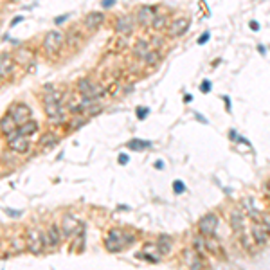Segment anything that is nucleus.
I'll list each match as a JSON object with an SVG mask.
<instances>
[{"label":"nucleus","instance_id":"f257e3e1","mask_svg":"<svg viewBox=\"0 0 270 270\" xmlns=\"http://www.w3.org/2000/svg\"><path fill=\"white\" fill-rule=\"evenodd\" d=\"M40 47H42V54L47 60L56 58L65 47V33H62L60 29H51V31L43 34Z\"/></svg>","mask_w":270,"mask_h":270},{"label":"nucleus","instance_id":"f03ea898","mask_svg":"<svg viewBox=\"0 0 270 270\" xmlns=\"http://www.w3.org/2000/svg\"><path fill=\"white\" fill-rule=\"evenodd\" d=\"M25 243H27V252L33 256H42L43 252L49 251L47 232L42 227H27L25 231Z\"/></svg>","mask_w":270,"mask_h":270},{"label":"nucleus","instance_id":"7ed1b4c3","mask_svg":"<svg viewBox=\"0 0 270 270\" xmlns=\"http://www.w3.org/2000/svg\"><path fill=\"white\" fill-rule=\"evenodd\" d=\"M159 5H139L137 9L133 11V16H135V22H137V27H141L142 31H152L153 20H155L157 13H159Z\"/></svg>","mask_w":270,"mask_h":270},{"label":"nucleus","instance_id":"20e7f679","mask_svg":"<svg viewBox=\"0 0 270 270\" xmlns=\"http://www.w3.org/2000/svg\"><path fill=\"white\" fill-rule=\"evenodd\" d=\"M104 24H106V11L103 9L89 11V13L83 16V20H81V27L85 29L87 34L97 33Z\"/></svg>","mask_w":270,"mask_h":270},{"label":"nucleus","instance_id":"39448f33","mask_svg":"<svg viewBox=\"0 0 270 270\" xmlns=\"http://www.w3.org/2000/svg\"><path fill=\"white\" fill-rule=\"evenodd\" d=\"M191 27V18L185 16V14H179V16H173L170 22V27L166 31V38L168 40H179L182 38L184 34H187Z\"/></svg>","mask_w":270,"mask_h":270},{"label":"nucleus","instance_id":"423d86ee","mask_svg":"<svg viewBox=\"0 0 270 270\" xmlns=\"http://www.w3.org/2000/svg\"><path fill=\"white\" fill-rule=\"evenodd\" d=\"M135 29H137V22H135L133 13H123L114 18V31L119 36H128L130 38Z\"/></svg>","mask_w":270,"mask_h":270},{"label":"nucleus","instance_id":"0eeeda50","mask_svg":"<svg viewBox=\"0 0 270 270\" xmlns=\"http://www.w3.org/2000/svg\"><path fill=\"white\" fill-rule=\"evenodd\" d=\"M13 58L16 65L20 69H29V67H33L38 60V52L34 51V49L27 47V45H20L13 51Z\"/></svg>","mask_w":270,"mask_h":270},{"label":"nucleus","instance_id":"6e6552de","mask_svg":"<svg viewBox=\"0 0 270 270\" xmlns=\"http://www.w3.org/2000/svg\"><path fill=\"white\" fill-rule=\"evenodd\" d=\"M218 225H220L218 214L214 213V211H211V213H205L204 216H200L198 223H196V229L204 236H216Z\"/></svg>","mask_w":270,"mask_h":270},{"label":"nucleus","instance_id":"1a4fd4ad","mask_svg":"<svg viewBox=\"0 0 270 270\" xmlns=\"http://www.w3.org/2000/svg\"><path fill=\"white\" fill-rule=\"evenodd\" d=\"M20 67L16 65L13 58V51H2L0 52V81H5L14 76V72Z\"/></svg>","mask_w":270,"mask_h":270},{"label":"nucleus","instance_id":"9d476101","mask_svg":"<svg viewBox=\"0 0 270 270\" xmlns=\"http://www.w3.org/2000/svg\"><path fill=\"white\" fill-rule=\"evenodd\" d=\"M60 227H62V232H63V238L65 240H72L74 234L83 227V222L74 216L72 213H65L62 216V222H60Z\"/></svg>","mask_w":270,"mask_h":270},{"label":"nucleus","instance_id":"9b49d317","mask_svg":"<svg viewBox=\"0 0 270 270\" xmlns=\"http://www.w3.org/2000/svg\"><path fill=\"white\" fill-rule=\"evenodd\" d=\"M45 232H47V240H49V251H58V249L62 247V243L65 242L60 223H56V222L47 223Z\"/></svg>","mask_w":270,"mask_h":270},{"label":"nucleus","instance_id":"f8f14e48","mask_svg":"<svg viewBox=\"0 0 270 270\" xmlns=\"http://www.w3.org/2000/svg\"><path fill=\"white\" fill-rule=\"evenodd\" d=\"M7 112L13 115V119L18 123V126L24 124L25 121H29V119H33V112L29 108V104L22 103V101H14L9 108H7Z\"/></svg>","mask_w":270,"mask_h":270},{"label":"nucleus","instance_id":"ddd939ff","mask_svg":"<svg viewBox=\"0 0 270 270\" xmlns=\"http://www.w3.org/2000/svg\"><path fill=\"white\" fill-rule=\"evenodd\" d=\"M5 144H7V148H9L11 152L20 157L27 155V153L31 152V139L22 135V133H18V135L14 139H11V141H5Z\"/></svg>","mask_w":270,"mask_h":270},{"label":"nucleus","instance_id":"4468645a","mask_svg":"<svg viewBox=\"0 0 270 270\" xmlns=\"http://www.w3.org/2000/svg\"><path fill=\"white\" fill-rule=\"evenodd\" d=\"M182 254H184V263L189 267V269L198 270V269H205V267H207V260H205V256L194 251L193 247L185 249Z\"/></svg>","mask_w":270,"mask_h":270},{"label":"nucleus","instance_id":"2eb2a0df","mask_svg":"<svg viewBox=\"0 0 270 270\" xmlns=\"http://www.w3.org/2000/svg\"><path fill=\"white\" fill-rule=\"evenodd\" d=\"M85 29L80 25H74V27H71L69 31L65 33V45H69V47L72 49H78L83 45V42H85Z\"/></svg>","mask_w":270,"mask_h":270},{"label":"nucleus","instance_id":"dca6fc26","mask_svg":"<svg viewBox=\"0 0 270 270\" xmlns=\"http://www.w3.org/2000/svg\"><path fill=\"white\" fill-rule=\"evenodd\" d=\"M245 222H247V214L243 211V207H232L229 211V225H231L234 234L245 229Z\"/></svg>","mask_w":270,"mask_h":270},{"label":"nucleus","instance_id":"f3484780","mask_svg":"<svg viewBox=\"0 0 270 270\" xmlns=\"http://www.w3.org/2000/svg\"><path fill=\"white\" fill-rule=\"evenodd\" d=\"M152 51V43H150V38H137L135 42H133V45H132V58L135 60V62H139L141 63L144 58H146V54L148 52Z\"/></svg>","mask_w":270,"mask_h":270},{"label":"nucleus","instance_id":"a211bd4d","mask_svg":"<svg viewBox=\"0 0 270 270\" xmlns=\"http://www.w3.org/2000/svg\"><path fill=\"white\" fill-rule=\"evenodd\" d=\"M251 236H252V240L256 242V245L258 247H265L267 243L270 242V234L267 232V229L261 225V222H252V225H251Z\"/></svg>","mask_w":270,"mask_h":270},{"label":"nucleus","instance_id":"6ab92c4d","mask_svg":"<svg viewBox=\"0 0 270 270\" xmlns=\"http://www.w3.org/2000/svg\"><path fill=\"white\" fill-rule=\"evenodd\" d=\"M58 142H60V135L54 130H47V132H43L40 135L36 146H38V150H51V148L56 146Z\"/></svg>","mask_w":270,"mask_h":270},{"label":"nucleus","instance_id":"aec40b11","mask_svg":"<svg viewBox=\"0 0 270 270\" xmlns=\"http://www.w3.org/2000/svg\"><path fill=\"white\" fill-rule=\"evenodd\" d=\"M205 247H207V254L218 258V260H227L223 245L220 243V240H216V236H205Z\"/></svg>","mask_w":270,"mask_h":270},{"label":"nucleus","instance_id":"412c9836","mask_svg":"<svg viewBox=\"0 0 270 270\" xmlns=\"http://www.w3.org/2000/svg\"><path fill=\"white\" fill-rule=\"evenodd\" d=\"M16 130H18V123L14 121L13 115H11L9 112H5V114L0 117V135L5 139L9 133L16 132Z\"/></svg>","mask_w":270,"mask_h":270},{"label":"nucleus","instance_id":"4be33fe9","mask_svg":"<svg viewBox=\"0 0 270 270\" xmlns=\"http://www.w3.org/2000/svg\"><path fill=\"white\" fill-rule=\"evenodd\" d=\"M155 243H157V249H159V254H161L162 258L170 256L171 252H173V238H171L170 234H159Z\"/></svg>","mask_w":270,"mask_h":270},{"label":"nucleus","instance_id":"5701e85b","mask_svg":"<svg viewBox=\"0 0 270 270\" xmlns=\"http://www.w3.org/2000/svg\"><path fill=\"white\" fill-rule=\"evenodd\" d=\"M170 22H171V16L164 11H159L153 20V25H152V31L153 33H166L168 27H170Z\"/></svg>","mask_w":270,"mask_h":270},{"label":"nucleus","instance_id":"b1692460","mask_svg":"<svg viewBox=\"0 0 270 270\" xmlns=\"http://www.w3.org/2000/svg\"><path fill=\"white\" fill-rule=\"evenodd\" d=\"M95 83L97 81H94L92 78L85 76V78H80V80L76 81V92L80 97H89L90 92H92V89L95 87Z\"/></svg>","mask_w":270,"mask_h":270},{"label":"nucleus","instance_id":"393cba45","mask_svg":"<svg viewBox=\"0 0 270 270\" xmlns=\"http://www.w3.org/2000/svg\"><path fill=\"white\" fill-rule=\"evenodd\" d=\"M89 123V117H87L85 114H76V115H71L69 117V121H67L65 124V132H76V130L83 128L85 124Z\"/></svg>","mask_w":270,"mask_h":270},{"label":"nucleus","instance_id":"a878e982","mask_svg":"<svg viewBox=\"0 0 270 270\" xmlns=\"http://www.w3.org/2000/svg\"><path fill=\"white\" fill-rule=\"evenodd\" d=\"M238 234V242H240V245H242V249L245 252H249V254H252V252L256 251V242L252 240V236H251V232H247L245 229L243 231H240V232H236Z\"/></svg>","mask_w":270,"mask_h":270},{"label":"nucleus","instance_id":"bb28decb","mask_svg":"<svg viewBox=\"0 0 270 270\" xmlns=\"http://www.w3.org/2000/svg\"><path fill=\"white\" fill-rule=\"evenodd\" d=\"M164 51H161V49H153L152 47V51L148 52L146 54V58L142 60V63L146 67H150V69H157V67L161 65V62L164 60V54H162Z\"/></svg>","mask_w":270,"mask_h":270},{"label":"nucleus","instance_id":"cd10ccee","mask_svg":"<svg viewBox=\"0 0 270 270\" xmlns=\"http://www.w3.org/2000/svg\"><path fill=\"white\" fill-rule=\"evenodd\" d=\"M153 146L152 141H144V139H139V137H133L126 142V148H128L130 152H144V150H150Z\"/></svg>","mask_w":270,"mask_h":270},{"label":"nucleus","instance_id":"c85d7f7f","mask_svg":"<svg viewBox=\"0 0 270 270\" xmlns=\"http://www.w3.org/2000/svg\"><path fill=\"white\" fill-rule=\"evenodd\" d=\"M103 245H104V251L110 252V254H119V252H123L124 249H126L123 242H117V240H112V238H108V236H104Z\"/></svg>","mask_w":270,"mask_h":270},{"label":"nucleus","instance_id":"c756f323","mask_svg":"<svg viewBox=\"0 0 270 270\" xmlns=\"http://www.w3.org/2000/svg\"><path fill=\"white\" fill-rule=\"evenodd\" d=\"M38 130H40V123H36L34 119H29V121H25L24 124H20L18 126V133H22L25 137H33Z\"/></svg>","mask_w":270,"mask_h":270},{"label":"nucleus","instance_id":"7c9ffc66","mask_svg":"<svg viewBox=\"0 0 270 270\" xmlns=\"http://www.w3.org/2000/svg\"><path fill=\"white\" fill-rule=\"evenodd\" d=\"M65 108L63 103H43V112H45V117H54V115L62 114Z\"/></svg>","mask_w":270,"mask_h":270},{"label":"nucleus","instance_id":"2f4dec72","mask_svg":"<svg viewBox=\"0 0 270 270\" xmlns=\"http://www.w3.org/2000/svg\"><path fill=\"white\" fill-rule=\"evenodd\" d=\"M191 247H193L194 251L200 252V254H207V247H205V236L204 234H200V232H196L193 238H191Z\"/></svg>","mask_w":270,"mask_h":270},{"label":"nucleus","instance_id":"473e14b6","mask_svg":"<svg viewBox=\"0 0 270 270\" xmlns=\"http://www.w3.org/2000/svg\"><path fill=\"white\" fill-rule=\"evenodd\" d=\"M11 251L14 254H20V252L27 251V243H25V234L24 236H13L11 238Z\"/></svg>","mask_w":270,"mask_h":270},{"label":"nucleus","instance_id":"72a5a7b5","mask_svg":"<svg viewBox=\"0 0 270 270\" xmlns=\"http://www.w3.org/2000/svg\"><path fill=\"white\" fill-rule=\"evenodd\" d=\"M135 260H144L146 263H152V265H159L162 261V256H159V254H150V252H137L135 254Z\"/></svg>","mask_w":270,"mask_h":270},{"label":"nucleus","instance_id":"f704fd0d","mask_svg":"<svg viewBox=\"0 0 270 270\" xmlns=\"http://www.w3.org/2000/svg\"><path fill=\"white\" fill-rule=\"evenodd\" d=\"M67 121H69V110H63L62 114L54 115V117H49L47 123L52 124V126H65Z\"/></svg>","mask_w":270,"mask_h":270},{"label":"nucleus","instance_id":"c9c22d12","mask_svg":"<svg viewBox=\"0 0 270 270\" xmlns=\"http://www.w3.org/2000/svg\"><path fill=\"white\" fill-rule=\"evenodd\" d=\"M166 42L168 38H164V36H161V33H155L150 36V43H152L153 49H161V51H164V47H166Z\"/></svg>","mask_w":270,"mask_h":270},{"label":"nucleus","instance_id":"e433bc0d","mask_svg":"<svg viewBox=\"0 0 270 270\" xmlns=\"http://www.w3.org/2000/svg\"><path fill=\"white\" fill-rule=\"evenodd\" d=\"M16 157H20V155H16V153H13L7 148L4 153H2V162H4L5 166H9V168H13V166H16L18 164V161H16Z\"/></svg>","mask_w":270,"mask_h":270},{"label":"nucleus","instance_id":"4c0bfd02","mask_svg":"<svg viewBox=\"0 0 270 270\" xmlns=\"http://www.w3.org/2000/svg\"><path fill=\"white\" fill-rule=\"evenodd\" d=\"M137 242H139V236L135 234V232H132V231H124V234H123V243H124V247H126V249L133 247Z\"/></svg>","mask_w":270,"mask_h":270},{"label":"nucleus","instance_id":"58836bf2","mask_svg":"<svg viewBox=\"0 0 270 270\" xmlns=\"http://www.w3.org/2000/svg\"><path fill=\"white\" fill-rule=\"evenodd\" d=\"M103 112V106H101L99 103H94V104H90V106H87L85 108V115L87 117H94V115H97V114H101Z\"/></svg>","mask_w":270,"mask_h":270},{"label":"nucleus","instance_id":"ea45409f","mask_svg":"<svg viewBox=\"0 0 270 270\" xmlns=\"http://www.w3.org/2000/svg\"><path fill=\"white\" fill-rule=\"evenodd\" d=\"M171 187H173V193H175V194H184L185 189H187L184 182H182V180H179V179L173 180V185H171Z\"/></svg>","mask_w":270,"mask_h":270},{"label":"nucleus","instance_id":"a19ab883","mask_svg":"<svg viewBox=\"0 0 270 270\" xmlns=\"http://www.w3.org/2000/svg\"><path fill=\"white\" fill-rule=\"evenodd\" d=\"M245 214H247V218L251 220V222H260V218H261V213H260V211H258L256 207L247 209Z\"/></svg>","mask_w":270,"mask_h":270},{"label":"nucleus","instance_id":"79ce46f5","mask_svg":"<svg viewBox=\"0 0 270 270\" xmlns=\"http://www.w3.org/2000/svg\"><path fill=\"white\" fill-rule=\"evenodd\" d=\"M135 115H137L139 121H144V119L150 115V108H148V106H137V108H135Z\"/></svg>","mask_w":270,"mask_h":270},{"label":"nucleus","instance_id":"37998d69","mask_svg":"<svg viewBox=\"0 0 270 270\" xmlns=\"http://www.w3.org/2000/svg\"><path fill=\"white\" fill-rule=\"evenodd\" d=\"M261 225L267 229V232L270 234V211H265V213H261V218H260Z\"/></svg>","mask_w":270,"mask_h":270},{"label":"nucleus","instance_id":"c03bdc74","mask_svg":"<svg viewBox=\"0 0 270 270\" xmlns=\"http://www.w3.org/2000/svg\"><path fill=\"white\" fill-rule=\"evenodd\" d=\"M211 90H213V81L211 80H204L200 83V92H202V94H209Z\"/></svg>","mask_w":270,"mask_h":270},{"label":"nucleus","instance_id":"a18cd8bd","mask_svg":"<svg viewBox=\"0 0 270 270\" xmlns=\"http://www.w3.org/2000/svg\"><path fill=\"white\" fill-rule=\"evenodd\" d=\"M115 4H117V0H101V2H99V7H101L103 11H110Z\"/></svg>","mask_w":270,"mask_h":270},{"label":"nucleus","instance_id":"49530a36","mask_svg":"<svg viewBox=\"0 0 270 270\" xmlns=\"http://www.w3.org/2000/svg\"><path fill=\"white\" fill-rule=\"evenodd\" d=\"M69 18H71V14H69V13L60 14V16H56V18H54V25H58V27H60V25H63L65 22H69Z\"/></svg>","mask_w":270,"mask_h":270},{"label":"nucleus","instance_id":"de8ad7c7","mask_svg":"<svg viewBox=\"0 0 270 270\" xmlns=\"http://www.w3.org/2000/svg\"><path fill=\"white\" fill-rule=\"evenodd\" d=\"M209 40H211V31H204V33H202V34L198 36L196 43H198V45H205V43H207Z\"/></svg>","mask_w":270,"mask_h":270},{"label":"nucleus","instance_id":"09e8293b","mask_svg":"<svg viewBox=\"0 0 270 270\" xmlns=\"http://www.w3.org/2000/svg\"><path fill=\"white\" fill-rule=\"evenodd\" d=\"M117 162L121 164V166H126V164L130 162V155H128V153H119V155H117Z\"/></svg>","mask_w":270,"mask_h":270},{"label":"nucleus","instance_id":"8fccbe9b","mask_svg":"<svg viewBox=\"0 0 270 270\" xmlns=\"http://www.w3.org/2000/svg\"><path fill=\"white\" fill-rule=\"evenodd\" d=\"M222 99H223V103H225V110H227V114H231V112H232V103H231V97H229L227 94H223V95H222Z\"/></svg>","mask_w":270,"mask_h":270},{"label":"nucleus","instance_id":"3c124183","mask_svg":"<svg viewBox=\"0 0 270 270\" xmlns=\"http://www.w3.org/2000/svg\"><path fill=\"white\" fill-rule=\"evenodd\" d=\"M249 27H251L252 31H256V33H258V31L261 29V25H260V22H258V20H251V22H249Z\"/></svg>","mask_w":270,"mask_h":270},{"label":"nucleus","instance_id":"603ef678","mask_svg":"<svg viewBox=\"0 0 270 270\" xmlns=\"http://www.w3.org/2000/svg\"><path fill=\"white\" fill-rule=\"evenodd\" d=\"M194 119H196V121H200L202 124H209L207 117H204V115L200 114V112H194Z\"/></svg>","mask_w":270,"mask_h":270},{"label":"nucleus","instance_id":"864d4df0","mask_svg":"<svg viewBox=\"0 0 270 270\" xmlns=\"http://www.w3.org/2000/svg\"><path fill=\"white\" fill-rule=\"evenodd\" d=\"M238 135H240V133H238L234 128H231V130H229V139H231L232 142H236V141H238Z\"/></svg>","mask_w":270,"mask_h":270},{"label":"nucleus","instance_id":"5fc2aeb1","mask_svg":"<svg viewBox=\"0 0 270 270\" xmlns=\"http://www.w3.org/2000/svg\"><path fill=\"white\" fill-rule=\"evenodd\" d=\"M22 20H24V16H22V14H18V16H14L13 20H11V27H16V25L20 24V22H22Z\"/></svg>","mask_w":270,"mask_h":270},{"label":"nucleus","instance_id":"6e6d98bb","mask_svg":"<svg viewBox=\"0 0 270 270\" xmlns=\"http://www.w3.org/2000/svg\"><path fill=\"white\" fill-rule=\"evenodd\" d=\"M153 166H155V170H164V161H162V159H157L155 161V164H153Z\"/></svg>","mask_w":270,"mask_h":270},{"label":"nucleus","instance_id":"4d7b16f0","mask_svg":"<svg viewBox=\"0 0 270 270\" xmlns=\"http://www.w3.org/2000/svg\"><path fill=\"white\" fill-rule=\"evenodd\" d=\"M133 90H135V85H133V83H132V85L124 87V89H123V92H124V94H132Z\"/></svg>","mask_w":270,"mask_h":270},{"label":"nucleus","instance_id":"13d9d810","mask_svg":"<svg viewBox=\"0 0 270 270\" xmlns=\"http://www.w3.org/2000/svg\"><path fill=\"white\" fill-rule=\"evenodd\" d=\"M5 213L9 214V216H22V213H20V211H14V209H7Z\"/></svg>","mask_w":270,"mask_h":270},{"label":"nucleus","instance_id":"bf43d9fd","mask_svg":"<svg viewBox=\"0 0 270 270\" xmlns=\"http://www.w3.org/2000/svg\"><path fill=\"white\" fill-rule=\"evenodd\" d=\"M258 51H260L261 56H265V54H267V47L263 45V43H260V45H258Z\"/></svg>","mask_w":270,"mask_h":270},{"label":"nucleus","instance_id":"052dcab7","mask_svg":"<svg viewBox=\"0 0 270 270\" xmlns=\"http://www.w3.org/2000/svg\"><path fill=\"white\" fill-rule=\"evenodd\" d=\"M193 101V95L191 94H184V103H191Z\"/></svg>","mask_w":270,"mask_h":270},{"label":"nucleus","instance_id":"680f3d73","mask_svg":"<svg viewBox=\"0 0 270 270\" xmlns=\"http://www.w3.org/2000/svg\"><path fill=\"white\" fill-rule=\"evenodd\" d=\"M119 211H130V205H117Z\"/></svg>","mask_w":270,"mask_h":270},{"label":"nucleus","instance_id":"e2e57ef3","mask_svg":"<svg viewBox=\"0 0 270 270\" xmlns=\"http://www.w3.org/2000/svg\"><path fill=\"white\" fill-rule=\"evenodd\" d=\"M220 63H222V58H218V60H214V62L211 63V65H213V67H216V65H220Z\"/></svg>","mask_w":270,"mask_h":270}]
</instances>
